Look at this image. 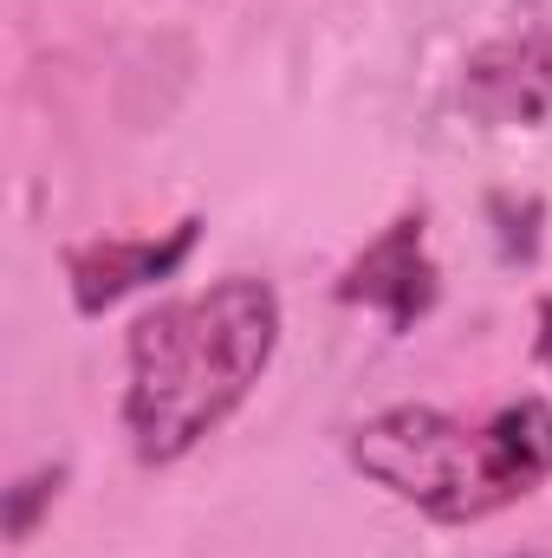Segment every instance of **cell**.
I'll return each instance as SVG.
<instances>
[{"label": "cell", "instance_id": "cell-1", "mask_svg": "<svg viewBox=\"0 0 552 558\" xmlns=\"http://www.w3.org/2000/svg\"><path fill=\"white\" fill-rule=\"evenodd\" d=\"M274 279L228 274L189 299L149 305L124 338V435L143 468L189 461L235 416L279 351Z\"/></svg>", "mask_w": 552, "mask_h": 558}, {"label": "cell", "instance_id": "cell-2", "mask_svg": "<svg viewBox=\"0 0 552 558\" xmlns=\"http://www.w3.org/2000/svg\"><path fill=\"white\" fill-rule=\"evenodd\" d=\"M345 454L371 487L416 507L422 520L475 526L552 481V403L514 397L481 428L429 403H397L358 422Z\"/></svg>", "mask_w": 552, "mask_h": 558}, {"label": "cell", "instance_id": "cell-3", "mask_svg": "<svg viewBox=\"0 0 552 558\" xmlns=\"http://www.w3.org/2000/svg\"><path fill=\"white\" fill-rule=\"evenodd\" d=\"M332 299L384 312L391 331H416L442 299V267L429 260V215L404 208L364 254L345 260V274L332 279Z\"/></svg>", "mask_w": 552, "mask_h": 558}, {"label": "cell", "instance_id": "cell-4", "mask_svg": "<svg viewBox=\"0 0 552 558\" xmlns=\"http://www.w3.org/2000/svg\"><path fill=\"white\" fill-rule=\"evenodd\" d=\"M195 241H202V215H182L176 228L137 234V241H118V234H105V241H72V247H65L72 312H79V318H98V312H111L118 299H131L143 286L176 279L189 267Z\"/></svg>", "mask_w": 552, "mask_h": 558}, {"label": "cell", "instance_id": "cell-5", "mask_svg": "<svg viewBox=\"0 0 552 558\" xmlns=\"http://www.w3.org/2000/svg\"><path fill=\"white\" fill-rule=\"evenodd\" d=\"M461 98L481 124H540L552 111V26L481 46L468 59Z\"/></svg>", "mask_w": 552, "mask_h": 558}, {"label": "cell", "instance_id": "cell-6", "mask_svg": "<svg viewBox=\"0 0 552 558\" xmlns=\"http://www.w3.org/2000/svg\"><path fill=\"white\" fill-rule=\"evenodd\" d=\"M59 487H65V468H33V474H20V481L7 487V539H13V546H26V539H33L39 507H52V500H59Z\"/></svg>", "mask_w": 552, "mask_h": 558}, {"label": "cell", "instance_id": "cell-7", "mask_svg": "<svg viewBox=\"0 0 552 558\" xmlns=\"http://www.w3.org/2000/svg\"><path fill=\"white\" fill-rule=\"evenodd\" d=\"M540 357H547V371H552V299H540Z\"/></svg>", "mask_w": 552, "mask_h": 558}]
</instances>
